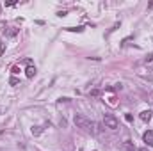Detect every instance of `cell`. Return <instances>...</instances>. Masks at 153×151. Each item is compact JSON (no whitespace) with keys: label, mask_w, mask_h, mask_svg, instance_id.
<instances>
[{"label":"cell","mask_w":153,"mask_h":151,"mask_svg":"<svg viewBox=\"0 0 153 151\" xmlns=\"http://www.w3.org/2000/svg\"><path fill=\"white\" fill-rule=\"evenodd\" d=\"M73 123H75L78 128H84V130H91L93 133H100V132H102V124L93 123L91 119H87V117H85V116H82V114H75Z\"/></svg>","instance_id":"1"},{"label":"cell","mask_w":153,"mask_h":151,"mask_svg":"<svg viewBox=\"0 0 153 151\" xmlns=\"http://www.w3.org/2000/svg\"><path fill=\"white\" fill-rule=\"evenodd\" d=\"M103 124H105L107 128H111V130H116V128L119 126V123H118V119H116L114 116H105Z\"/></svg>","instance_id":"2"},{"label":"cell","mask_w":153,"mask_h":151,"mask_svg":"<svg viewBox=\"0 0 153 151\" xmlns=\"http://www.w3.org/2000/svg\"><path fill=\"white\" fill-rule=\"evenodd\" d=\"M142 140L149 146V147H153V130H148V132H144V135H142Z\"/></svg>","instance_id":"3"},{"label":"cell","mask_w":153,"mask_h":151,"mask_svg":"<svg viewBox=\"0 0 153 151\" xmlns=\"http://www.w3.org/2000/svg\"><path fill=\"white\" fill-rule=\"evenodd\" d=\"M139 117H141V121H144V123H148V121L151 119V110H142V112L139 114Z\"/></svg>","instance_id":"4"},{"label":"cell","mask_w":153,"mask_h":151,"mask_svg":"<svg viewBox=\"0 0 153 151\" xmlns=\"http://www.w3.org/2000/svg\"><path fill=\"white\" fill-rule=\"evenodd\" d=\"M25 75H27V78H34V75H36V68H34V66H29V68L25 70Z\"/></svg>","instance_id":"5"},{"label":"cell","mask_w":153,"mask_h":151,"mask_svg":"<svg viewBox=\"0 0 153 151\" xmlns=\"http://www.w3.org/2000/svg\"><path fill=\"white\" fill-rule=\"evenodd\" d=\"M30 132H32V135H34V137H37V135H41L43 128H41V126H32V128H30Z\"/></svg>","instance_id":"6"},{"label":"cell","mask_w":153,"mask_h":151,"mask_svg":"<svg viewBox=\"0 0 153 151\" xmlns=\"http://www.w3.org/2000/svg\"><path fill=\"white\" fill-rule=\"evenodd\" d=\"M66 30H70V32H82L84 29H82V27H68Z\"/></svg>","instance_id":"7"},{"label":"cell","mask_w":153,"mask_h":151,"mask_svg":"<svg viewBox=\"0 0 153 151\" xmlns=\"http://www.w3.org/2000/svg\"><path fill=\"white\" fill-rule=\"evenodd\" d=\"M9 84H11V85H18V84H20V80H18L16 77H11V78H9Z\"/></svg>","instance_id":"8"},{"label":"cell","mask_w":153,"mask_h":151,"mask_svg":"<svg viewBox=\"0 0 153 151\" xmlns=\"http://www.w3.org/2000/svg\"><path fill=\"white\" fill-rule=\"evenodd\" d=\"M125 119H126L128 123H132V121H134V116H132V114H126V116H125Z\"/></svg>","instance_id":"9"},{"label":"cell","mask_w":153,"mask_h":151,"mask_svg":"<svg viewBox=\"0 0 153 151\" xmlns=\"http://www.w3.org/2000/svg\"><path fill=\"white\" fill-rule=\"evenodd\" d=\"M66 14H68L66 11H61V13H57V16H61V18H62V16H66Z\"/></svg>","instance_id":"10"},{"label":"cell","mask_w":153,"mask_h":151,"mask_svg":"<svg viewBox=\"0 0 153 151\" xmlns=\"http://www.w3.org/2000/svg\"><path fill=\"white\" fill-rule=\"evenodd\" d=\"M148 7H149V9H153V2H149V4H148Z\"/></svg>","instance_id":"11"},{"label":"cell","mask_w":153,"mask_h":151,"mask_svg":"<svg viewBox=\"0 0 153 151\" xmlns=\"http://www.w3.org/2000/svg\"><path fill=\"white\" fill-rule=\"evenodd\" d=\"M139 151H148V149H146V147H141V149H139Z\"/></svg>","instance_id":"12"},{"label":"cell","mask_w":153,"mask_h":151,"mask_svg":"<svg viewBox=\"0 0 153 151\" xmlns=\"http://www.w3.org/2000/svg\"><path fill=\"white\" fill-rule=\"evenodd\" d=\"M125 151H128V149H125Z\"/></svg>","instance_id":"13"}]
</instances>
